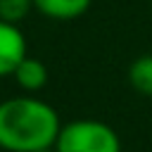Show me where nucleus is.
Returning <instances> with one entry per match:
<instances>
[{"label": "nucleus", "mask_w": 152, "mask_h": 152, "mask_svg": "<svg viewBox=\"0 0 152 152\" xmlns=\"http://www.w3.org/2000/svg\"><path fill=\"white\" fill-rule=\"evenodd\" d=\"M62 121L52 104L36 95H17L0 102V150L40 152L55 147Z\"/></svg>", "instance_id": "obj_1"}, {"label": "nucleus", "mask_w": 152, "mask_h": 152, "mask_svg": "<svg viewBox=\"0 0 152 152\" xmlns=\"http://www.w3.org/2000/svg\"><path fill=\"white\" fill-rule=\"evenodd\" d=\"M40 152H57L55 147H48V150H40Z\"/></svg>", "instance_id": "obj_8"}, {"label": "nucleus", "mask_w": 152, "mask_h": 152, "mask_svg": "<svg viewBox=\"0 0 152 152\" xmlns=\"http://www.w3.org/2000/svg\"><path fill=\"white\" fill-rule=\"evenodd\" d=\"M128 83L135 93L152 97V55H140L128 66Z\"/></svg>", "instance_id": "obj_6"}, {"label": "nucleus", "mask_w": 152, "mask_h": 152, "mask_svg": "<svg viewBox=\"0 0 152 152\" xmlns=\"http://www.w3.org/2000/svg\"><path fill=\"white\" fill-rule=\"evenodd\" d=\"M28 55V45L24 31L17 24L0 19V78L12 76L17 64Z\"/></svg>", "instance_id": "obj_3"}, {"label": "nucleus", "mask_w": 152, "mask_h": 152, "mask_svg": "<svg viewBox=\"0 0 152 152\" xmlns=\"http://www.w3.org/2000/svg\"><path fill=\"white\" fill-rule=\"evenodd\" d=\"M57 152H121L119 133L97 119H74L62 124L55 140Z\"/></svg>", "instance_id": "obj_2"}, {"label": "nucleus", "mask_w": 152, "mask_h": 152, "mask_svg": "<svg viewBox=\"0 0 152 152\" xmlns=\"http://www.w3.org/2000/svg\"><path fill=\"white\" fill-rule=\"evenodd\" d=\"M93 0H33V10L52 21H71L90 10Z\"/></svg>", "instance_id": "obj_5"}, {"label": "nucleus", "mask_w": 152, "mask_h": 152, "mask_svg": "<svg viewBox=\"0 0 152 152\" xmlns=\"http://www.w3.org/2000/svg\"><path fill=\"white\" fill-rule=\"evenodd\" d=\"M33 10V0H0V19L10 24H21Z\"/></svg>", "instance_id": "obj_7"}, {"label": "nucleus", "mask_w": 152, "mask_h": 152, "mask_svg": "<svg viewBox=\"0 0 152 152\" xmlns=\"http://www.w3.org/2000/svg\"><path fill=\"white\" fill-rule=\"evenodd\" d=\"M12 78L17 81V86H19L24 93L33 95V93H38V90H43V88L48 86L50 74H48L45 62H40L38 57L26 55V57H24V59L17 64V69H14Z\"/></svg>", "instance_id": "obj_4"}]
</instances>
